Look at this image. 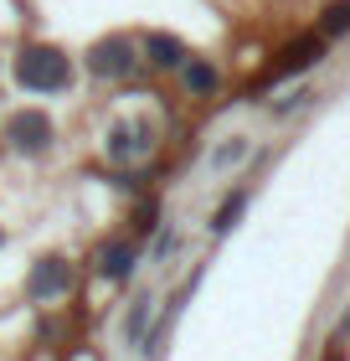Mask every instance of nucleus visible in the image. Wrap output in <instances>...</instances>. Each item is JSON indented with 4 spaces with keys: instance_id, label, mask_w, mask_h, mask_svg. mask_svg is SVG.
I'll use <instances>...</instances> for the list:
<instances>
[{
    "instance_id": "nucleus-6",
    "label": "nucleus",
    "mask_w": 350,
    "mask_h": 361,
    "mask_svg": "<svg viewBox=\"0 0 350 361\" xmlns=\"http://www.w3.org/2000/svg\"><path fill=\"white\" fill-rule=\"evenodd\" d=\"M325 47H330V42L320 37V31H309V37L289 42V47H283V52H278V62L268 68V83H283V78H294V73H309L314 62L325 57Z\"/></svg>"
},
{
    "instance_id": "nucleus-1",
    "label": "nucleus",
    "mask_w": 350,
    "mask_h": 361,
    "mask_svg": "<svg viewBox=\"0 0 350 361\" xmlns=\"http://www.w3.org/2000/svg\"><path fill=\"white\" fill-rule=\"evenodd\" d=\"M11 73H15V83H21L26 93H42V98L73 88V57L62 52V47H52V42L21 47V52H15V62H11Z\"/></svg>"
},
{
    "instance_id": "nucleus-11",
    "label": "nucleus",
    "mask_w": 350,
    "mask_h": 361,
    "mask_svg": "<svg viewBox=\"0 0 350 361\" xmlns=\"http://www.w3.org/2000/svg\"><path fill=\"white\" fill-rule=\"evenodd\" d=\"M180 83H186L191 98H211L222 78H216V68H211L206 57H186V62H180Z\"/></svg>"
},
{
    "instance_id": "nucleus-7",
    "label": "nucleus",
    "mask_w": 350,
    "mask_h": 361,
    "mask_svg": "<svg viewBox=\"0 0 350 361\" xmlns=\"http://www.w3.org/2000/svg\"><path fill=\"white\" fill-rule=\"evenodd\" d=\"M139 269V248L129 238H108L104 248H98V274L108 279V284H129Z\"/></svg>"
},
{
    "instance_id": "nucleus-13",
    "label": "nucleus",
    "mask_w": 350,
    "mask_h": 361,
    "mask_svg": "<svg viewBox=\"0 0 350 361\" xmlns=\"http://www.w3.org/2000/svg\"><path fill=\"white\" fill-rule=\"evenodd\" d=\"M320 37L325 42H345L350 37V0H330L320 11Z\"/></svg>"
},
{
    "instance_id": "nucleus-12",
    "label": "nucleus",
    "mask_w": 350,
    "mask_h": 361,
    "mask_svg": "<svg viewBox=\"0 0 350 361\" xmlns=\"http://www.w3.org/2000/svg\"><path fill=\"white\" fill-rule=\"evenodd\" d=\"M247 196H253L247 186H237V191H227V196H222V207L211 212V238H227L232 227H237V217L247 212Z\"/></svg>"
},
{
    "instance_id": "nucleus-9",
    "label": "nucleus",
    "mask_w": 350,
    "mask_h": 361,
    "mask_svg": "<svg viewBox=\"0 0 350 361\" xmlns=\"http://www.w3.org/2000/svg\"><path fill=\"white\" fill-rule=\"evenodd\" d=\"M155 310H160L155 294H139V300L124 310V320H119V341H124V346H135V351L144 346V336L155 331Z\"/></svg>"
},
{
    "instance_id": "nucleus-15",
    "label": "nucleus",
    "mask_w": 350,
    "mask_h": 361,
    "mask_svg": "<svg viewBox=\"0 0 350 361\" xmlns=\"http://www.w3.org/2000/svg\"><path fill=\"white\" fill-rule=\"evenodd\" d=\"M135 233L144 238V233H160V202L149 196V202H139V222H135Z\"/></svg>"
},
{
    "instance_id": "nucleus-10",
    "label": "nucleus",
    "mask_w": 350,
    "mask_h": 361,
    "mask_svg": "<svg viewBox=\"0 0 350 361\" xmlns=\"http://www.w3.org/2000/svg\"><path fill=\"white\" fill-rule=\"evenodd\" d=\"M253 155V135H227L206 150V176H232L242 160Z\"/></svg>"
},
{
    "instance_id": "nucleus-4",
    "label": "nucleus",
    "mask_w": 350,
    "mask_h": 361,
    "mask_svg": "<svg viewBox=\"0 0 350 361\" xmlns=\"http://www.w3.org/2000/svg\"><path fill=\"white\" fill-rule=\"evenodd\" d=\"M0 135H6V145L15 155H46L57 140V124L46 119V109H15Z\"/></svg>"
},
{
    "instance_id": "nucleus-8",
    "label": "nucleus",
    "mask_w": 350,
    "mask_h": 361,
    "mask_svg": "<svg viewBox=\"0 0 350 361\" xmlns=\"http://www.w3.org/2000/svg\"><path fill=\"white\" fill-rule=\"evenodd\" d=\"M186 42L170 37V31H149V37L139 42V62H149V68H160V73H180V62H186Z\"/></svg>"
},
{
    "instance_id": "nucleus-14",
    "label": "nucleus",
    "mask_w": 350,
    "mask_h": 361,
    "mask_svg": "<svg viewBox=\"0 0 350 361\" xmlns=\"http://www.w3.org/2000/svg\"><path fill=\"white\" fill-rule=\"evenodd\" d=\"M175 248H180V233H175L170 222H160V233H155V248H149V253H155V264H160V258H170Z\"/></svg>"
},
{
    "instance_id": "nucleus-16",
    "label": "nucleus",
    "mask_w": 350,
    "mask_h": 361,
    "mask_svg": "<svg viewBox=\"0 0 350 361\" xmlns=\"http://www.w3.org/2000/svg\"><path fill=\"white\" fill-rule=\"evenodd\" d=\"M325 361H340V351H330V356H325Z\"/></svg>"
},
{
    "instance_id": "nucleus-3",
    "label": "nucleus",
    "mask_w": 350,
    "mask_h": 361,
    "mask_svg": "<svg viewBox=\"0 0 350 361\" xmlns=\"http://www.w3.org/2000/svg\"><path fill=\"white\" fill-rule=\"evenodd\" d=\"M139 68V42L124 37V31H113V37H98L88 47V73L104 78V83H119V78H129Z\"/></svg>"
},
{
    "instance_id": "nucleus-2",
    "label": "nucleus",
    "mask_w": 350,
    "mask_h": 361,
    "mask_svg": "<svg viewBox=\"0 0 350 361\" xmlns=\"http://www.w3.org/2000/svg\"><path fill=\"white\" fill-rule=\"evenodd\" d=\"M155 145H160V129L149 124V119H119V124H108V135H104V155L113 160V166H144L149 155H155Z\"/></svg>"
},
{
    "instance_id": "nucleus-5",
    "label": "nucleus",
    "mask_w": 350,
    "mask_h": 361,
    "mask_svg": "<svg viewBox=\"0 0 350 361\" xmlns=\"http://www.w3.org/2000/svg\"><path fill=\"white\" fill-rule=\"evenodd\" d=\"M68 289H73L68 258L46 253V258H37V264H31V274H26V300H31V305H52V300H62Z\"/></svg>"
}]
</instances>
